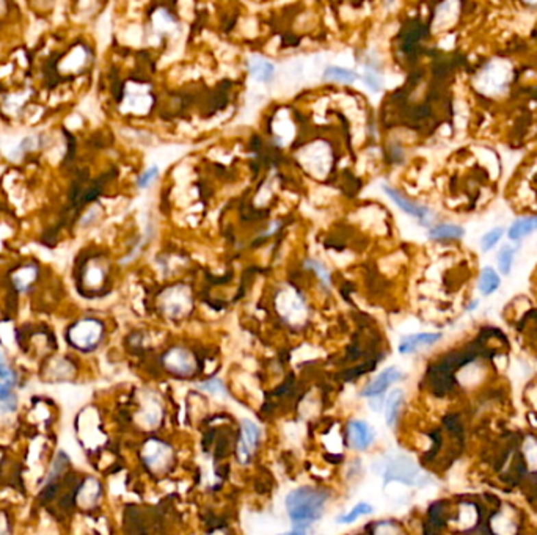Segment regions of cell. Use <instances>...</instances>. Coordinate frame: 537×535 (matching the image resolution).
<instances>
[{
  "label": "cell",
  "mask_w": 537,
  "mask_h": 535,
  "mask_svg": "<svg viewBox=\"0 0 537 535\" xmlns=\"http://www.w3.org/2000/svg\"><path fill=\"white\" fill-rule=\"evenodd\" d=\"M327 501H329L327 491L313 486H300L292 490L286 497L288 515L295 526L305 531L310 524L321 520Z\"/></svg>",
  "instance_id": "1"
},
{
  "label": "cell",
  "mask_w": 537,
  "mask_h": 535,
  "mask_svg": "<svg viewBox=\"0 0 537 535\" xmlns=\"http://www.w3.org/2000/svg\"><path fill=\"white\" fill-rule=\"evenodd\" d=\"M104 326L95 319L80 320L68 331V341L79 350H93L103 339Z\"/></svg>",
  "instance_id": "2"
},
{
  "label": "cell",
  "mask_w": 537,
  "mask_h": 535,
  "mask_svg": "<svg viewBox=\"0 0 537 535\" xmlns=\"http://www.w3.org/2000/svg\"><path fill=\"white\" fill-rule=\"evenodd\" d=\"M477 83H479L481 92H486L487 94L501 93L508 88L509 68L501 63L487 65L477 76Z\"/></svg>",
  "instance_id": "3"
},
{
  "label": "cell",
  "mask_w": 537,
  "mask_h": 535,
  "mask_svg": "<svg viewBox=\"0 0 537 535\" xmlns=\"http://www.w3.org/2000/svg\"><path fill=\"white\" fill-rule=\"evenodd\" d=\"M165 369L175 376L189 377L195 372L197 360L189 350L181 349V347H173L164 355Z\"/></svg>",
  "instance_id": "4"
},
{
  "label": "cell",
  "mask_w": 537,
  "mask_h": 535,
  "mask_svg": "<svg viewBox=\"0 0 537 535\" xmlns=\"http://www.w3.org/2000/svg\"><path fill=\"white\" fill-rule=\"evenodd\" d=\"M143 460L149 469L154 471V473H160V471L168 468V463L171 462L170 446H166L165 443L158 440L149 441L147 446H145Z\"/></svg>",
  "instance_id": "5"
},
{
  "label": "cell",
  "mask_w": 537,
  "mask_h": 535,
  "mask_svg": "<svg viewBox=\"0 0 537 535\" xmlns=\"http://www.w3.org/2000/svg\"><path fill=\"white\" fill-rule=\"evenodd\" d=\"M401 378H402V372L399 369L395 366L386 367L363 388L362 397L373 399V397H377V395H382L386 389H388L390 384L399 382Z\"/></svg>",
  "instance_id": "6"
},
{
  "label": "cell",
  "mask_w": 537,
  "mask_h": 535,
  "mask_svg": "<svg viewBox=\"0 0 537 535\" xmlns=\"http://www.w3.org/2000/svg\"><path fill=\"white\" fill-rule=\"evenodd\" d=\"M347 441L349 446L357 451H364L374 441V432L366 422L351 421L347 424Z\"/></svg>",
  "instance_id": "7"
},
{
  "label": "cell",
  "mask_w": 537,
  "mask_h": 535,
  "mask_svg": "<svg viewBox=\"0 0 537 535\" xmlns=\"http://www.w3.org/2000/svg\"><path fill=\"white\" fill-rule=\"evenodd\" d=\"M260 441V429L250 421L242 422V435L238 444V458L240 463H249L251 460V452L255 451Z\"/></svg>",
  "instance_id": "8"
},
{
  "label": "cell",
  "mask_w": 537,
  "mask_h": 535,
  "mask_svg": "<svg viewBox=\"0 0 537 535\" xmlns=\"http://www.w3.org/2000/svg\"><path fill=\"white\" fill-rule=\"evenodd\" d=\"M382 189H384V192L386 194V196H388L390 200L393 201L395 205H396L397 207H399V209L404 211L405 213H409V216L418 218V220H424V218L427 217L429 211L426 209V207L420 206V205H416V203H413V201H410L409 198L402 195L399 190H396V189H393V187H388V185H384Z\"/></svg>",
  "instance_id": "9"
},
{
  "label": "cell",
  "mask_w": 537,
  "mask_h": 535,
  "mask_svg": "<svg viewBox=\"0 0 537 535\" xmlns=\"http://www.w3.org/2000/svg\"><path fill=\"white\" fill-rule=\"evenodd\" d=\"M249 73L258 82L268 83L275 77V65H273L272 62L266 60V58L253 57L249 62Z\"/></svg>",
  "instance_id": "10"
},
{
  "label": "cell",
  "mask_w": 537,
  "mask_h": 535,
  "mask_svg": "<svg viewBox=\"0 0 537 535\" xmlns=\"http://www.w3.org/2000/svg\"><path fill=\"white\" fill-rule=\"evenodd\" d=\"M440 338H442V335L440 333H418V335H413L409 336V338H405L404 341L401 342L399 345V352L401 353H412L420 349L423 345H431L434 342H437Z\"/></svg>",
  "instance_id": "11"
},
{
  "label": "cell",
  "mask_w": 537,
  "mask_h": 535,
  "mask_svg": "<svg viewBox=\"0 0 537 535\" xmlns=\"http://www.w3.org/2000/svg\"><path fill=\"white\" fill-rule=\"evenodd\" d=\"M322 79L327 80V82H336V83H345L351 85L360 79V74L352 71L349 68L342 66H327L324 74H322Z\"/></svg>",
  "instance_id": "12"
},
{
  "label": "cell",
  "mask_w": 537,
  "mask_h": 535,
  "mask_svg": "<svg viewBox=\"0 0 537 535\" xmlns=\"http://www.w3.org/2000/svg\"><path fill=\"white\" fill-rule=\"evenodd\" d=\"M402 404H404V391H402V389H395V391H391L385 405V419H386V424L390 427H393L396 424Z\"/></svg>",
  "instance_id": "13"
},
{
  "label": "cell",
  "mask_w": 537,
  "mask_h": 535,
  "mask_svg": "<svg viewBox=\"0 0 537 535\" xmlns=\"http://www.w3.org/2000/svg\"><path fill=\"white\" fill-rule=\"evenodd\" d=\"M534 231H537V216L525 217V218H520L517 222H514L512 226L509 228L508 234H509V239L520 240L523 239L525 235H529Z\"/></svg>",
  "instance_id": "14"
},
{
  "label": "cell",
  "mask_w": 537,
  "mask_h": 535,
  "mask_svg": "<svg viewBox=\"0 0 537 535\" xmlns=\"http://www.w3.org/2000/svg\"><path fill=\"white\" fill-rule=\"evenodd\" d=\"M464 234H465L464 228L458 226V224L442 223V224H437V226L429 231V237L434 240H453V239H460Z\"/></svg>",
  "instance_id": "15"
},
{
  "label": "cell",
  "mask_w": 537,
  "mask_h": 535,
  "mask_svg": "<svg viewBox=\"0 0 537 535\" xmlns=\"http://www.w3.org/2000/svg\"><path fill=\"white\" fill-rule=\"evenodd\" d=\"M499 287V278L497 275V272L492 269V267H486L482 270L481 278H479V291L484 293V296H490Z\"/></svg>",
  "instance_id": "16"
},
{
  "label": "cell",
  "mask_w": 537,
  "mask_h": 535,
  "mask_svg": "<svg viewBox=\"0 0 537 535\" xmlns=\"http://www.w3.org/2000/svg\"><path fill=\"white\" fill-rule=\"evenodd\" d=\"M36 272L38 270H36L35 265H29V267H25V269H21L13 278L14 283H16V287H18L19 291H27V287L34 283Z\"/></svg>",
  "instance_id": "17"
},
{
  "label": "cell",
  "mask_w": 537,
  "mask_h": 535,
  "mask_svg": "<svg viewBox=\"0 0 537 535\" xmlns=\"http://www.w3.org/2000/svg\"><path fill=\"white\" fill-rule=\"evenodd\" d=\"M13 384L0 383V408L5 411H13L16 408V397L12 391Z\"/></svg>",
  "instance_id": "18"
},
{
  "label": "cell",
  "mask_w": 537,
  "mask_h": 535,
  "mask_svg": "<svg viewBox=\"0 0 537 535\" xmlns=\"http://www.w3.org/2000/svg\"><path fill=\"white\" fill-rule=\"evenodd\" d=\"M512 259H514V248L511 245H504L498 253V267L504 275H508L509 272H511Z\"/></svg>",
  "instance_id": "19"
},
{
  "label": "cell",
  "mask_w": 537,
  "mask_h": 535,
  "mask_svg": "<svg viewBox=\"0 0 537 535\" xmlns=\"http://www.w3.org/2000/svg\"><path fill=\"white\" fill-rule=\"evenodd\" d=\"M360 79L363 80V83L371 90L373 93H379L384 87V80L380 77L379 71H374V69H368L363 76H360Z\"/></svg>",
  "instance_id": "20"
},
{
  "label": "cell",
  "mask_w": 537,
  "mask_h": 535,
  "mask_svg": "<svg viewBox=\"0 0 537 535\" xmlns=\"http://www.w3.org/2000/svg\"><path fill=\"white\" fill-rule=\"evenodd\" d=\"M371 512H373V506L362 502V504H357L351 512L346 513V515L338 518V523H346V524L353 523L355 520H358L360 517L368 515V513H371Z\"/></svg>",
  "instance_id": "21"
},
{
  "label": "cell",
  "mask_w": 537,
  "mask_h": 535,
  "mask_svg": "<svg viewBox=\"0 0 537 535\" xmlns=\"http://www.w3.org/2000/svg\"><path fill=\"white\" fill-rule=\"evenodd\" d=\"M501 235H503V228H493L492 231H488L481 240L482 250L487 251L495 247V245L499 242V239H501Z\"/></svg>",
  "instance_id": "22"
},
{
  "label": "cell",
  "mask_w": 537,
  "mask_h": 535,
  "mask_svg": "<svg viewBox=\"0 0 537 535\" xmlns=\"http://www.w3.org/2000/svg\"><path fill=\"white\" fill-rule=\"evenodd\" d=\"M158 174H159V168L155 167V165L154 167H149L148 170H145L140 176H138L137 185L140 187V189H147V187H149L154 183L155 178H158Z\"/></svg>",
  "instance_id": "23"
},
{
  "label": "cell",
  "mask_w": 537,
  "mask_h": 535,
  "mask_svg": "<svg viewBox=\"0 0 537 535\" xmlns=\"http://www.w3.org/2000/svg\"><path fill=\"white\" fill-rule=\"evenodd\" d=\"M0 380H2V382H5V383H10V384H13L14 380H16L13 371L8 366V363L5 361L2 350H0Z\"/></svg>",
  "instance_id": "24"
},
{
  "label": "cell",
  "mask_w": 537,
  "mask_h": 535,
  "mask_svg": "<svg viewBox=\"0 0 537 535\" xmlns=\"http://www.w3.org/2000/svg\"><path fill=\"white\" fill-rule=\"evenodd\" d=\"M209 393H214V394H225V388L222 382H218V380H211V382L205 383V387H203Z\"/></svg>",
  "instance_id": "25"
},
{
  "label": "cell",
  "mask_w": 537,
  "mask_h": 535,
  "mask_svg": "<svg viewBox=\"0 0 537 535\" xmlns=\"http://www.w3.org/2000/svg\"><path fill=\"white\" fill-rule=\"evenodd\" d=\"M522 2L526 5V7H537V0H522Z\"/></svg>",
  "instance_id": "26"
},
{
  "label": "cell",
  "mask_w": 537,
  "mask_h": 535,
  "mask_svg": "<svg viewBox=\"0 0 537 535\" xmlns=\"http://www.w3.org/2000/svg\"><path fill=\"white\" fill-rule=\"evenodd\" d=\"M393 2H395V0H388V3H393Z\"/></svg>",
  "instance_id": "27"
}]
</instances>
